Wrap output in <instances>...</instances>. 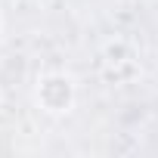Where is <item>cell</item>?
<instances>
[{"instance_id": "obj_1", "label": "cell", "mask_w": 158, "mask_h": 158, "mask_svg": "<svg viewBox=\"0 0 158 158\" xmlns=\"http://www.w3.org/2000/svg\"><path fill=\"white\" fill-rule=\"evenodd\" d=\"M74 102V81L68 74H47L37 81V106L50 115H65Z\"/></svg>"}]
</instances>
